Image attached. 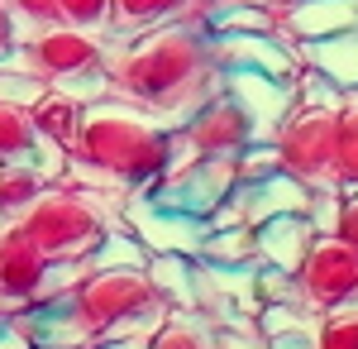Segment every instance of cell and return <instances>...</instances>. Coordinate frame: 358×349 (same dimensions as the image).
Wrapping results in <instances>:
<instances>
[{
    "label": "cell",
    "instance_id": "obj_1",
    "mask_svg": "<svg viewBox=\"0 0 358 349\" xmlns=\"http://www.w3.org/2000/svg\"><path fill=\"white\" fill-rule=\"evenodd\" d=\"M106 77H110V96L134 101L163 125H182L206 96L224 86V67L215 57L210 29L172 20L134 39H110Z\"/></svg>",
    "mask_w": 358,
    "mask_h": 349
},
{
    "label": "cell",
    "instance_id": "obj_2",
    "mask_svg": "<svg viewBox=\"0 0 358 349\" xmlns=\"http://www.w3.org/2000/svg\"><path fill=\"white\" fill-rule=\"evenodd\" d=\"M167 167H172V125L153 120L134 101L106 96L96 106H82L62 182H96L124 196H143Z\"/></svg>",
    "mask_w": 358,
    "mask_h": 349
},
{
    "label": "cell",
    "instance_id": "obj_3",
    "mask_svg": "<svg viewBox=\"0 0 358 349\" xmlns=\"http://www.w3.org/2000/svg\"><path fill=\"white\" fill-rule=\"evenodd\" d=\"M15 225L48 254V264L53 259H86L96 249V240L110 230V220L96 206V196L72 187V182H48L24 211L15 215Z\"/></svg>",
    "mask_w": 358,
    "mask_h": 349
},
{
    "label": "cell",
    "instance_id": "obj_4",
    "mask_svg": "<svg viewBox=\"0 0 358 349\" xmlns=\"http://www.w3.org/2000/svg\"><path fill=\"white\" fill-rule=\"evenodd\" d=\"M67 301L86 325L91 345L115 325H158L167 316V301L143 268H96Z\"/></svg>",
    "mask_w": 358,
    "mask_h": 349
},
{
    "label": "cell",
    "instance_id": "obj_5",
    "mask_svg": "<svg viewBox=\"0 0 358 349\" xmlns=\"http://www.w3.org/2000/svg\"><path fill=\"white\" fill-rule=\"evenodd\" d=\"M106 48H110L106 34L72 29V25H48V29H34V34H20L10 62H20L24 72L57 86V81H67V77H82V72L106 67Z\"/></svg>",
    "mask_w": 358,
    "mask_h": 349
},
{
    "label": "cell",
    "instance_id": "obj_6",
    "mask_svg": "<svg viewBox=\"0 0 358 349\" xmlns=\"http://www.w3.org/2000/svg\"><path fill=\"white\" fill-rule=\"evenodd\" d=\"M334 115L339 110H306L292 106L287 120L273 130L277 167L306 187H334L330 158H334Z\"/></svg>",
    "mask_w": 358,
    "mask_h": 349
},
{
    "label": "cell",
    "instance_id": "obj_7",
    "mask_svg": "<svg viewBox=\"0 0 358 349\" xmlns=\"http://www.w3.org/2000/svg\"><path fill=\"white\" fill-rule=\"evenodd\" d=\"M296 282L315 316L334 306H358V249L339 244L334 235H315V244L306 249L301 268H296Z\"/></svg>",
    "mask_w": 358,
    "mask_h": 349
},
{
    "label": "cell",
    "instance_id": "obj_8",
    "mask_svg": "<svg viewBox=\"0 0 358 349\" xmlns=\"http://www.w3.org/2000/svg\"><path fill=\"white\" fill-rule=\"evenodd\" d=\"M229 191H234V158H187L177 167H167L143 196L167 206V211H182V215L201 220L210 206H220Z\"/></svg>",
    "mask_w": 358,
    "mask_h": 349
},
{
    "label": "cell",
    "instance_id": "obj_9",
    "mask_svg": "<svg viewBox=\"0 0 358 349\" xmlns=\"http://www.w3.org/2000/svg\"><path fill=\"white\" fill-rule=\"evenodd\" d=\"M172 130H177L182 149H187L192 158H234L248 139H253L248 115L239 110V101H234L224 86L215 96H206V101H201L182 125H172Z\"/></svg>",
    "mask_w": 358,
    "mask_h": 349
},
{
    "label": "cell",
    "instance_id": "obj_10",
    "mask_svg": "<svg viewBox=\"0 0 358 349\" xmlns=\"http://www.w3.org/2000/svg\"><path fill=\"white\" fill-rule=\"evenodd\" d=\"M120 220L134 230L143 249L148 254H192L201 249V235H206V225L196 220V215H182V211H167L158 201H148V196H129L124 201V211Z\"/></svg>",
    "mask_w": 358,
    "mask_h": 349
},
{
    "label": "cell",
    "instance_id": "obj_11",
    "mask_svg": "<svg viewBox=\"0 0 358 349\" xmlns=\"http://www.w3.org/2000/svg\"><path fill=\"white\" fill-rule=\"evenodd\" d=\"M215 39V57L220 67H244V72H263V77H282L292 81L301 57H296V43H287L282 34H210Z\"/></svg>",
    "mask_w": 358,
    "mask_h": 349
},
{
    "label": "cell",
    "instance_id": "obj_12",
    "mask_svg": "<svg viewBox=\"0 0 358 349\" xmlns=\"http://www.w3.org/2000/svg\"><path fill=\"white\" fill-rule=\"evenodd\" d=\"M224 91L239 101V110L253 125V139H273V130L287 120V110L296 106L292 96V81L282 77H263V72H244V67H229L224 72Z\"/></svg>",
    "mask_w": 358,
    "mask_h": 349
},
{
    "label": "cell",
    "instance_id": "obj_13",
    "mask_svg": "<svg viewBox=\"0 0 358 349\" xmlns=\"http://www.w3.org/2000/svg\"><path fill=\"white\" fill-rule=\"evenodd\" d=\"M43 273H48V254L15 220H5L0 225V296H10L15 306L34 301L43 287Z\"/></svg>",
    "mask_w": 358,
    "mask_h": 349
},
{
    "label": "cell",
    "instance_id": "obj_14",
    "mask_svg": "<svg viewBox=\"0 0 358 349\" xmlns=\"http://www.w3.org/2000/svg\"><path fill=\"white\" fill-rule=\"evenodd\" d=\"M277 34L287 43H315L358 25V0H287L277 5Z\"/></svg>",
    "mask_w": 358,
    "mask_h": 349
},
{
    "label": "cell",
    "instance_id": "obj_15",
    "mask_svg": "<svg viewBox=\"0 0 358 349\" xmlns=\"http://www.w3.org/2000/svg\"><path fill=\"white\" fill-rule=\"evenodd\" d=\"M310 244H315V230L306 215H273V220L253 225V264L296 273Z\"/></svg>",
    "mask_w": 358,
    "mask_h": 349
},
{
    "label": "cell",
    "instance_id": "obj_16",
    "mask_svg": "<svg viewBox=\"0 0 358 349\" xmlns=\"http://www.w3.org/2000/svg\"><path fill=\"white\" fill-rule=\"evenodd\" d=\"M310 196H315V187L287 177L282 167H277L273 177L253 182V187H234V201H239V211H244V225H263V220H273V215H306Z\"/></svg>",
    "mask_w": 358,
    "mask_h": 349
},
{
    "label": "cell",
    "instance_id": "obj_17",
    "mask_svg": "<svg viewBox=\"0 0 358 349\" xmlns=\"http://www.w3.org/2000/svg\"><path fill=\"white\" fill-rule=\"evenodd\" d=\"M296 57L349 91V86H358V25L339 29L330 39H315V43H296Z\"/></svg>",
    "mask_w": 358,
    "mask_h": 349
},
{
    "label": "cell",
    "instance_id": "obj_18",
    "mask_svg": "<svg viewBox=\"0 0 358 349\" xmlns=\"http://www.w3.org/2000/svg\"><path fill=\"white\" fill-rule=\"evenodd\" d=\"M192 0H110V20H106V39H134L143 29L187 20Z\"/></svg>",
    "mask_w": 358,
    "mask_h": 349
},
{
    "label": "cell",
    "instance_id": "obj_19",
    "mask_svg": "<svg viewBox=\"0 0 358 349\" xmlns=\"http://www.w3.org/2000/svg\"><path fill=\"white\" fill-rule=\"evenodd\" d=\"M148 282L158 287L167 311H192L196 306V259L192 254H148Z\"/></svg>",
    "mask_w": 358,
    "mask_h": 349
},
{
    "label": "cell",
    "instance_id": "obj_20",
    "mask_svg": "<svg viewBox=\"0 0 358 349\" xmlns=\"http://www.w3.org/2000/svg\"><path fill=\"white\" fill-rule=\"evenodd\" d=\"M29 120H34L38 139H48V144H57V149H72L77 125H82V106H77L67 91L48 86V91H43V96L29 106Z\"/></svg>",
    "mask_w": 358,
    "mask_h": 349
},
{
    "label": "cell",
    "instance_id": "obj_21",
    "mask_svg": "<svg viewBox=\"0 0 358 349\" xmlns=\"http://www.w3.org/2000/svg\"><path fill=\"white\" fill-rule=\"evenodd\" d=\"M143 349H215L210 340V325L192 316V311H167L163 321L148 330Z\"/></svg>",
    "mask_w": 358,
    "mask_h": 349
},
{
    "label": "cell",
    "instance_id": "obj_22",
    "mask_svg": "<svg viewBox=\"0 0 358 349\" xmlns=\"http://www.w3.org/2000/svg\"><path fill=\"white\" fill-rule=\"evenodd\" d=\"M210 34H273L277 15L268 0H224L220 10L206 20Z\"/></svg>",
    "mask_w": 358,
    "mask_h": 349
},
{
    "label": "cell",
    "instance_id": "obj_23",
    "mask_svg": "<svg viewBox=\"0 0 358 349\" xmlns=\"http://www.w3.org/2000/svg\"><path fill=\"white\" fill-rule=\"evenodd\" d=\"M330 177L339 191H358V106H344L334 115V158Z\"/></svg>",
    "mask_w": 358,
    "mask_h": 349
},
{
    "label": "cell",
    "instance_id": "obj_24",
    "mask_svg": "<svg viewBox=\"0 0 358 349\" xmlns=\"http://www.w3.org/2000/svg\"><path fill=\"white\" fill-rule=\"evenodd\" d=\"M86 259H91V268H143L148 264V249H143V240H138L124 220H115Z\"/></svg>",
    "mask_w": 358,
    "mask_h": 349
},
{
    "label": "cell",
    "instance_id": "obj_25",
    "mask_svg": "<svg viewBox=\"0 0 358 349\" xmlns=\"http://www.w3.org/2000/svg\"><path fill=\"white\" fill-rule=\"evenodd\" d=\"M201 264H253V225H224V230H206L201 249H196Z\"/></svg>",
    "mask_w": 358,
    "mask_h": 349
},
{
    "label": "cell",
    "instance_id": "obj_26",
    "mask_svg": "<svg viewBox=\"0 0 358 349\" xmlns=\"http://www.w3.org/2000/svg\"><path fill=\"white\" fill-rule=\"evenodd\" d=\"M43 187L48 182L38 177V167H29V163H0V220H15Z\"/></svg>",
    "mask_w": 358,
    "mask_h": 349
},
{
    "label": "cell",
    "instance_id": "obj_27",
    "mask_svg": "<svg viewBox=\"0 0 358 349\" xmlns=\"http://www.w3.org/2000/svg\"><path fill=\"white\" fill-rule=\"evenodd\" d=\"M34 149H38V130H34L29 110L0 101V163H29Z\"/></svg>",
    "mask_w": 358,
    "mask_h": 349
},
{
    "label": "cell",
    "instance_id": "obj_28",
    "mask_svg": "<svg viewBox=\"0 0 358 349\" xmlns=\"http://www.w3.org/2000/svg\"><path fill=\"white\" fill-rule=\"evenodd\" d=\"M292 96L306 110H344V86H334L325 72H315L306 62L296 67V77H292Z\"/></svg>",
    "mask_w": 358,
    "mask_h": 349
},
{
    "label": "cell",
    "instance_id": "obj_29",
    "mask_svg": "<svg viewBox=\"0 0 358 349\" xmlns=\"http://www.w3.org/2000/svg\"><path fill=\"white\" fill-rule=\"evenodd\" d=\"M253 325H258L263 340H273V335H287V330H315V311L310 306H287V301H258Z\"/></svg>",
    "mask_w": 358,
    "mask_h": 349
},
{
    "label": "cell",
    "instance_id": "obj_30",
    "mask_svg": "<svg viewBox=\"0 0 358 349\" xmlns=\"http://www.w3.org/2000/svg\"><path fill=\"white\" fill-rule=\"evenodd\" d=\"M315 349H358V306H334L315 316Z\"/></svg>",
    "mask_w": 358,
    "mask_h": 349
},
{
    "label": "cell",
    "instance_id": "obj_31",
    "mask_svg": "<svg viewBox=\"0 0 358 349\" xmlns=\"http://www.w3.org/2000/svg\"><path fill=\"white\" fill-rule=\"evenodd\" d=\"M273 172H277L273 139H248L244 149L234 153V187H253V182H263V177H273Z\"/></svg>",
    "mask_w": 358,
    "mask_h": 349
},
{
    "label": "cell",
    "instance_id": "obj_32",
    "mask_svg": "<svg viewBox=\"0 0 358 349\" xmlns=\"http://www.w3.org/2000/svg\"><path fill=\"white\" fill-rule=\"evenodd\" d=\"M43 91H48V81H43V77L24 72V67H20V62H10V57L0 62V101H5V106H24L29 110Z\"/></svg>",
    "mask_w": 358,
    "mask_h": 349
},
{
    "label": "cell",
    "instance_id": "obj_33",
    "mask_svg": "<svg viewBox=\"0 0 358 349\" xmlns=\"http://www.w3.org/2000/svg\"><path fill=\"white\" fill-rule=\"evenodd\" d=\"M253 292H258V301H287V306H306L296 273L268 268V264H253Z\"/></svg>",
    "mask_w": 358,
    "mask_h": 349
},
{
    "label": "cell",
    "instance_id": "obj_34",
    "mask_svg": "<svg viewBox=\"0 0 358 349\" xmlns=\"http://www.w3.org/2000/svg\"><path fill=\"white\" fill-rule=\"evenodd\" d=\"M5 10H10V20H15V29H20V34H34V29L62 25L57 0H5Z\"/></svg>",
    "mask_w": 358,
    "mask_h": 349
},
{
    "label": "cell",
    "instance_id": "obj_35",
    "mask_svg": "<svg viewBox=\"0 0 358 349\" xmlns=\"http://www.w3.org/2000/svg\"><path fill=\"white\" fill-rule=\"evenodd\" d=\"M57 15H62V25H72V29L106 34V20H110V0H57Z\"/></svg>",
    "mask_w": 358,
    "mask_h": 349
},
{
    "label": "cell",
    "instance_id": "obj_36",
    "mask_svg": "<svg viewBox=\"0 0 358 349\" xmlns=\"http://www.w3.org/2000/svg\"><path fill=\"white\" fill-rule=\"evenodd\" d=\"M210 340H215V349H268L253 316H229L224 325H210Z\"/></svg>",
    "mask_w": 358,
    "mask_h": 349
},
{
    "label": "cell",
    "instance_id": "obj_37",
    "mask_svg": "<svg viewBox=\"0 0 358 349\" xmlns=\"http://www.w3.org/2000/svg\"><path fill=\"white\" fill-rule=\"evenodd\" d=\"M339 244L358 249V191H339V211H334V230H330Z\"/></svg>",
    "mask_w": 358,
    "mask_h": 349
},
{
    "label": "cell",
    "instance_id": "obj_38",
    "mask_svg": "<svg viewBox=\"0 0 358 349\" xmlns=\"http://www.w3.org/2000/svg\"><path fill=\"white\" fill-rule=\"evenodd\" d=\"M268 349H315V330H287V335H273Z\"/></svg>",
    "mask_w": 358,
    "mask_h": 349
},
{
    "label": "cell",
    "instance_id": "obj_39",
    "mask_svg": "<svg viewBox=\"0 0 358 349\" xmlns=\"http://www.w3.org/2000/svg\"><path fill=\"white\" fill-rule=\"evenodd\" d=\"M15 43H20V29L10 20V10H5V0H0V62L15 53Z\"/></svg>",
    "mask_w": 358,
    "mask_h": 349
},
{
    "label": "cell",
    "instance_id": "obj_40",
    "mask_svg": "<svg viewBox=\"0 0 358 349\" xmlns=\"http://www.w3.org/2000/svg\"><path fill=\"white\" fill-rule=\"evenodd\" d=\"M86 349H143V340H96Z\"/></svg>",
    "mask_w": 358,
    "mask_h": 349
},
{
    "label": "cell",
    "instance_id": "obj_41",
    "mask_svg": "<svg viewBox=\"0 0 358 349\" xmlns=\"http://www.w3.org/2000/svg\"><path fill=\"white\" fill-rule=\"evenodd\" d=\"M344 106H358V86H349V91H344Z\"/></svg>",
    "mask_w": 358,
    "mask_h": 349
},
{
    "label": "cell",
    "instance_id": "obj_42",
    "mask_svg": "<svg viewBox=\"0 0 358 349\" xmlns=\"http://www.w3.org/2000/svg\"><path fill=\"white\" fill-rule=\"evenodd\" d=\"M29 349H77V345H29ZM86 349V345H82Z\"/></svg>",
    "mask_w": 358,
    "mask_h": 349
}]
</instances>
